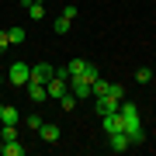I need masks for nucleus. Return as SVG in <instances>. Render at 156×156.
<instances>
[{
	"mask_svg": "<svg viewBox=\"0 0 156 156\" xmlns=\"http://www.w3.org/2000/svg\"><path fill=\"white\" fill-rule=\"evenodd\" d=\"M69 24H73L69 17H62V14H59V17H56V35H66V31H69Z\"/></svg>",
	"mask_w": 156,
	"mask_h": 156,
	"instance_id": "obj_20",
	"label": "nucleus"
},
{
	"mask_svg": "<svg viewBox=\"0 0 156 156\" xmlns=\"http://www.w3.org/2000/svg\"><path fill=\"white\" fill-rule=\"evenodd\" d=\"M118 108H122V101L111 97V94H108V97H94V111L97 115H115Z\"/></svg>",
	"mask_w": 156,
	"mask_h": 156,
	"instance_id": "obj_4",
	"label": "nucleus"
},
{
	"mask_svg": "<svg viewBox=\"0 0 156 156\" xmlns=\"http://www.w3.org/2000/svg\"><path fill=\"white\" fill-rule=\"evenodd\" d=\"M118 115H122V132L128 135V142H132V146H142L146 132H142V125H139V108H135L132 101H125V97H122V108H118Z\"/></svg>",
	"mask_w": 156,
	"mask_h": 156,
	"instance_id": "obj_1",
	"label": "nucleus"
},
{
	"mask_svg": "<svg viewBox=\"0 0 156 156\" xmlns=\"http://www.w3.org/2000/svg\"><path fill=\"white\" fill-rule=\"evenodd\" d=\"M24 38H28V31H24V28H11V31H7V42H11V45H21Z\"/></svg>",
	"mask_w": 156,
	"mask_h": 156,
	"instance_id": "obj_14",
	"label": "nucleus"
},
{
	"mask_svg": "<svg viewBox=\"0 0 156 156\" xmlns=\"http://www.w3.org/2000/svg\"><path fill=\"white\" fill-rule=\"evenodd\" d=\"M0 111H4V104H0Z\"/></svg>",
	"mask_w": 156,
	"mask_h": 156,
	"instance_id": "obj_26",
	"label": "nucleus"
},
{
	"mask_svg": "<svg viewBox=\"0 0 156 156\" xmlns=\"http://www.w3.org/2000/svg\"><path fill=\"white\" fill-rule=\"evenodd\" d=\"M83 66H87V59H73V62H66L69 76H80V73H83Z\"/></svg>",
	"mask_w": 156,
	"mask_h": 156,
	"instance_id": "obj_18",
	"label": "nucleus"
},
{
	"mask_svg": "<svg viewBox=\"0 0 156 156\" xmlns=\"http://www.w3.org/2000/svg\"><path fill=\"white\" fill-rule=\"evenodd\" d=\"M42 122H45L42 115H28V128H42Z\"/></svg>",
	"mask_w": 156,
	"mask_h": 156,
	"instance_id": "obj_21",
	"label": "nucleus"
},
{
	"mask_svg": "<svg viewBox=\"0 0 156 156\" xmlns=\"http://www.w3.org/2000/svg\"><path fill=\"white\" fill-rule=\"evenodd\" d=\"M69 94H76V101H87V97H90V80L69 76Z\"/></svg>",
	"mask_w": 156,
	"mask_h": 156,
	"instance_id": "obj_5",
	"label": "nucleus"
},
{
	"mask_svg": "<svg viewBox=\"0 0 156 156\" xmlns=\"http://www.w3.org/2000/svg\"><path fill=\"white\" fill-rule=\"evenodd\" d=\"M76 104H80V101H76V94H69V90H66V94L59 97V108H62V111H73Z\"/></svg>",
	"mask_w": 156,
	"mask_h": 156,
	"instance_id": "obj_13",
	"label": "nucleus"
},
{
	"mask_svg": "<svg viewBox=\"0 0 156 156\" xmlns=\"http://www.w3.org/2000/svg\"><path fill=\"white\" fill-rule=\"evenodd\" d=\"M24 11H28V17H31V21H42V17H45V4H28Z\"/></svg>",
	"mask_w": 156,
	"mask_h": 156,
	"instance_id": "obj_15",
	"label": "nucleus"
},
{
	"mask_svg": "<svg viewBox=\"0 0 156 156\" xmlns=\"http://www.w3.org/2000/svg\"><path fill=\"white\" fill-rule=\"evenodd\" d=\"M66 90H69V80H59V76H52L49 83H45V94H49L52 101H59L62 94H66Z\"/></svg>",
	"mask_w": 156,
	"mask_h": 156,
	"instance_id": "obj_6",
	"label": "nucleus"
},
{
	"mask_svg": "<svg viewBox=\"0 0 156 156\" xmlns=\"http://www.w3.org/2000/svg\"><path fill=\"white\" fill-rule=\"evenodd\" d=\"M108 139H111V153H125L128 146H132V142H128V135H125V132H111Z\"/></svg>",
	"mask_w": 156,
	"mask_h": 156,
	"instance_id": "obj_8",
	"label": "nucleus"
},
{
	"mask_svg": "<svg viewBox=\"0 0 156 156\" xmlns=\"http://www.w3.org/2000/svg\"><path fill=\"white\" fill-rule=\"evenodd\" d=\"M0 139H4V142H14L17 139V125H4V122H0Z\"/></svg>",
	"mask_w": 156,
	"mask_h": 156,
	"instance_id": "obj_12",
	"label": "nucleus"
},
{
	"mask_svg": "<svg viewBox=\"0 0 156 156\" xmlns=\"http://www.w3.org/2000/svg\"><path fill=\"white\" fill-rule=\"evenodd\" d=\"M52 76H56V66H52V62H31V80H38V83H49Z\"/></svg>",
	"mask_w": 156,
	"mask_h": 156,
	"instance_id": "obj_3",
	"label": "nucleus"
},
{
	"mask_svg": "<svg viewBox=\"0 0 156 156\" xmlns=\"http://www.w3.org/2000/svg\"><path fill=\"white\" fill-rule=\"evenodd\" d=\"M4 156H24V146L17 142V139L14 142H4Z\"/></svg>",
	"mask_w": 156,
	"mask_h": 156,
	"instance_id": "obj_16",
	"label": "nucleus"
},
{
	"mask_svg": "<svg viewBox=\"0 0 156 156\" xmlns=\"http://www.w3.org/2000/svg\"><path fill=\"white\" fill-rule=\"evenodd\" d=\"M80 76H83V80H90V87H94V80L101 76V69L94 66V62H87V66H83V73H80Z\"/></svg>",
	"mask_w": 156,
	"mask_h": 156,
	"instance_id": "obj_17",
	"label": "nucleus"
},
{
	"mask_svg": "<svg viewBox=\"0 0 156 156\" xmlns=\"http://www.w3.org/2000/svg\"><path fill=\"white\" fill-rule=\"evenodd\" d=\"M0 80H4V76H0Z\"/></svg>",
	"mask_w": 156,
	"mask_h": 156,
	"instance_id": "obj_27",
	"label": "nucleus"
},
{
	"mask_svg": "<svg viewBox=\"0 0 156 156\" xmlns=\"http://www.w3.org/2000/svg\"><path fill=\"white\" fill-rule=\"evenodd\" d=\"M135 80H139V83H149V80H153V69L149 66H139V69H135Z\"/></svg>",
	"mask_w": 156,
	"mask_h": 156,
	"instance_id": "obj_19",
	"label": "nucleus"
},
{
	"mask_svg": "<svg viewBox=\"0 0 156 156\" xmlns=\"http://www.w3.org/2000/svg\"><path fill=\"white\" fill-rule=\"evenodd\" d=\"M38 132H42V139H45V142H59V125H56V122H42Z\"/></svg>",
	"mask_w": 156,
	"mask_h": 156,
	"instance_id": "obj_9",
	"label": "nucleus"
},
{
	"mask_svg": "<svg viewBox=\"0 0 156 156\" xmlns=\"http://www.w3.org/2000/svg\"><path fill=\"white\" fill-rule=\"evenodd\" d=\"M0 156H4V139H0Z\"/></svg>",
	"mask_w": 156,
	"mask_h": 156,
	"instance_id": "obj_24",
	"label": "nucleus"
},
{
	"mask_svg": "<svg viewBox=\"0 0 156 156\" xmlns=\"http://www.w3.org/2000/svg\"><path fill=\"white\" fill-rule=\"evenodd\" d=\"M31 4H45V0H31Z\"/></svg>",
	"mask_w": 156,
	"mask_h": 156,
	"instance_id": "obj_25",
	"label": "nucleus"
},
{
	"mask_svg": "<svg viewBox=\"0 0 156 156\" xmlns=\"http://www.w3.org/2000/svg\"><path fill=\"white\" fill-rule=\"evenodd\" d=\"M0 122H4V125H17V122H21V115H17V108L4 104V111H0Z\"/></svg>",
	"mask_w": 156,
	"mask_h": 156,
	"instance_id": "obj_11",
	"label": "nucleus"
},
{
	"mask_svg": "<svg viewBox=\"0 0 156 156\" xmlns=\"http://www.w3.org/2000/svg\"><path fill=\"white\" fill-rule=\"evenodd\" d=\"M24 87H28V97L31 101H45V97H49V94H45V83H38V80H28Z\"/></svg>",
	"mask_w": 156,
	"mask_h": 156,
	"instance_id": "obj_10",
	"label": "nucleus"
},
{
	"mask_svg": "<svg viewBox=\"0 0 156 156\" xmlns=\"http://www.w3.org/2000/svg\"><path fill=\"white\" fill-rule=\"evenodd\" d=\"M101 128H104V132L108 135H111V132H122V115H101Z\"/></svg>",
	"mask_w": 156,
	"mask_h": 156,
	"instance_id": "obj_7",
	"label": "nucleus"
},
{
	"mask_svg": "<svg viewBox=\"0 0 156 156\" xmlns=\"http://www.w3.org/2000/svg\"><path fill=\"white\" fill-rule=\"evenodd\" d=\"M111 97L122 101V97H125V87H122V83H111Z\"/></svg>",
	"mask_w": 156,
	"mask_h": 156,
	"instance_id": "obj_22",
	"label": "nucleus"
},
{
	"mask_svg": "<svg viewBox=\"0 0 156 156\" xmlns=\"http://www.w3.org/2000/svg\"><path fill=\"white\" fill-rule=\"evenodd\" d=\"M7 45H11V42H7V31H0V52H4Z\"/></svg>",
	"mask_w": 156,
	"mask_h": 156,
	"instance_id": "obj_23",
	"label": "nucleus"
},
{
	"mask_svg": "<svg viewBox=\"0 0 156 156\" xmlns=\"http://www.w3.org/2000/svg\"><path fill=\"white\" fill-rule=\"evenodd\" d=\"M7 80H11L14 87H24L31 80V66L28 62H11V69H7Z\"/></svg>",
	"mask_w": 156,
	"mask_h": 156,
	"instance_id": "obj_2",
	"label": "nucleus"
}]
</instances>
